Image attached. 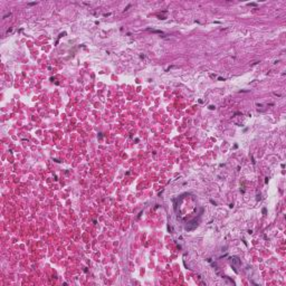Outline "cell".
I'll return each mask as SVG.
<instances>
[{"label": "cell", "instance_id": "cell-2", "mask_svg": "<svg viewBox=\"0 0 286 286\" xmlns=\"http://www.w3.org/2000/svg\"><path fill=\"white\" fill-rule=\"evenodd\" d=\"M230 261H231V265L232 264H236V265H240V260L238 257H231L230 258Z\"/></svg>", "mask_w": 286, "mask_h": 286}, {"label": "cell", "instance_id": "cell-1", "mask_svg": "<svg viewBox=\"0 0 286 286\" xmlns=\"http://www.w3.org/2000/svg\"><path fill=\"white\" fill-rule=\"evenodd\" d=\"M197 226H198V220H197V219H194V220H191L190 223H189L188 225L186 226V230H188V231L193 230V229L196 228Z\"/></svg>", "mask_w": 286, "mask_h": 286}]
</instances>
